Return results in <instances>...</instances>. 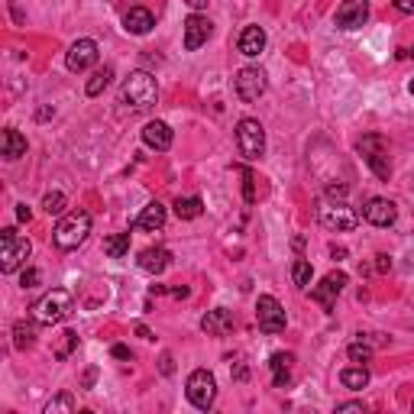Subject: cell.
Returning <instances> with one entry per match:
<instances>
[{
	"instance_id": "36",
	"label": "cell",
	"mask_w": 414,
	"mask_h": 414,
	"mask_svg": "<svg viewBox=\"0 0 414 414\" xmlns=\"http://www.w3.org/2000/svg\"><path fill=\"white\" fill-rule=\"evenodd\" d=\"M39 279H43V275H39V269H26L23 279H20V285H23V288H36V285H39Z\"/></svg>"
},
{
	"instance_id": "18",
	"label": "cell",
	"mask_w": 414,
	"mask_h": 414,
	"mask_svg": "<svg viewBox=\"0 0 414 414\" xmlns=\"http://www.w3.org/2000/svg\"><path fill=\"white\" fill-rule=\"evenodd\" d=\"M153 26H156V17H153V10L149 7H130L127 17H123V29L133 33V36L153 33Z\"/></svg>"
},
{
	"instance_id": "3",
	"label": "cell",
	"mask_w": 414,
	"mask_h": 414,
	"mask_svg": "<svg viewBox=\"0 0 414 414\" xmlns=\"http://www.w3.org/2000/svg\"><path fill=\"white\" fill-rule=\"evenodd\" d=\"M88 233H91V214L75 211L52 230V243L59 246V249H78L88 240Z\"/></svg>"
},
{
	"instance_id": "39",
	"label": "cell",
	"mask_w": 414,
	"mask_h": 414,
	"mask_svg": "<svg viewBox=\"0 0 414 414\" xmlns=\"http://www.w3.org/2000/svg\"><path fill=\"white\" fill-rule=\"evenodd\" d=\"M159 369H162V375H172V372H175V363H172V353H162Z\"/></svg>"
},
{
	"instance_id": "19",
	"label": "cell",
	"mask_w": 414,
	"mask_h": 414,
	"mask_svg": "<svg viewBox=\"0 0 414 414\" xmlns=\"http://www.w3.org/2000/svg\"><path fill=\"white\" fill-rule=\"evenodd\" d=\"M169 262H172V253L165 246H149V249L139 253V269L149 272V275H162L169 269Z\"/></svg>"
},
{
	"instance_id": "7",
	"label": "cell",
	"mask_w": 414,
	"mask_h": 414,
	"mask_svg": "<svg viewBox=\"0 0 414 414\" xmlns=\"http://www.w3.org/2000/svg\"><path fill=\"white\" fill-rule=\"evenodd\" d=\"M185 395L198 411H211L214 401H217V379H214V372H207V369L191 372L188 385H185Z\"/></svg>"
},
{
	"instance_id": "33",
	"label": "cell",
	"mask_w": 414,
	"mask_h": 414,
	"mask_svg": "<svg viewBox=\"0 0 414 414\" xmlns=\"http://www.w3.org/2000/svg\"><path fill=\"white\" fill-rule=\"evenodd\" d=\"M75 347H78V333H75V330H65V333H62L59 350H55V359H68Z\"/></svg>"
},
{
	"instance_id": "31",
	"label": "cell",
	"mask_w": 414,
	"mask_h": 414,
	"mask_svg": "<svg viewBox=\"0 0 414 414\" xmlns=\"http://www.w3.org/2000/svg\"><path fill=\"white\" fill-rule=\"evenodd\" d=\"M43 411H46V414H55V411H75V398L68 395V392H62V395H55L52 401H46Z\"/></svg>"
},
{
	"instance_id": "41",
	"label": "cell",
	"mask_w": 414,
	"mask_h": 414,
	"mask_svg": "<svg viewBox=\"0 0 414 414\" xmlns=\"http://www.w3.org/2000/svg\"><path fill=\"white\" fill-rule=\"evenodd\" d=\"M94 379H97V369H88V372H85V379H81V389H91Z\"/></svg>"
},
{
	"instance_id": "12",
	"label": "cell",
	"mask_w": 414,
	"mask_h": 414,
	"mask_svg": "<svg viewBox=\"0 0 414 414\" xmlns=\"http://www.w3.org/2000/svg\"><path fill=\"white\" fill-rule=\"evenodd\" d=\"M366 20H369V0H343L337 7L333 23H337L340 29H359Z\"/></svg>"
},
{
	"instance_id": "47",
	"label": "cell",
	"mask_w": 414,
	"mask_h": 414,
	"mask_svg": "<svg viewBox=\"0 0 414 414\" xmlns=\"http://www.w3.org/2000/svg\"><path fill=\"white\" fill-rule=\"evenodd\" d=\"M172 295H175V298H188V295H191V291H188V288L181 285V288H172Z\"/></svg>"
},
{
	"instance_id": "13",
	"label": "cell",
	"mask_w": 414,
	"mask_h": 414,
	"mask_svg": "<svg viewBox=\"0 0 414 414\" xmlns=\"http://www.w3.org/2000/svg\"><path fill=\"white\" fill-rule=\"evenodd\" d=\"M97 62V43L94 39H78V43H71V49H68L65 55V65L68 71H88V68Z\"/></svg>"
},
{
	"instance_id": "1",
	"label": "cell",
	"mask_w": 414,
	"mask_h": 414,
	"mask_svg": "<svg viewBox=\"0 0 414 414\" xmlns=\"http://www.w3.org/2000/svg\"><path fill=\"white\" fill-rule=\"evenodd\" d=\"M29 311H33V317L39 324L52 327V324H62L68 314L75 311V298H71V291H65V288H52V291H46Z\"/></svg>"
},
{
	"instance_id": "48",
	"label": "cell",
	"mask_w": 414,
	"mask_h": 414,
	"mask_svg": "<svg viewBox=\"0 0 414 414\" xmlns=\"http://www.w3.org/2000/svg\"><path fill=\"white\" fill-rule=\"evenodd\" d=\"M408 91H411V94H414V78H411V85H408Z\"/></svg>"
},
{
	"instance_id": "40",
	"label": "cell",
	"mask_w": 414,
	"mask_h": 414,
	"mask_svg": "<svg viewBox=\"0 0 414 414\" xmlns=\"http://www.w3.org/2000/svg\"><path fill=\"white\" fill-rule=\"evenodd\" d=\"M398 13H414V0H395Z\"/></svg>"
},
{
	"instance_id": "24",
	"label": "cell",
	"mask_w": 414,
	"mask_h": 414,
	"mask_svg": "<svg viewBox=\"0 0 414 414\" xmlns=\"http://www.w3.org/2000/svg\"><path fill=\"white\" fill-rule=\"evenodd\" d=\"M36 337H39V321H17L13 324V347L20 350V353H26V350L36 347Z\"/></svg>"
},
{
	"instance_id": "15",
	"label": "cell",
	"mask_w": 414,
	"mask_h": 414,
	"mask_svg": "<svg viewBox=\"0 0 414 414\" xmlns=\"http://www.w3.org/2000/svg\"><path fill=\"white\" fill-rule=\"evenodd\" d=\"M363 217L369 220L372 227H392V223L398 220V207H395V201H389V198H372V201L363 207Z\"/></svg>"
},
{
	"instance_id": "2",
	"label": "cell",
	"mask_w": 414,
	"mask_h": 414,
	"mask_svg": "<svg viewBox=\"0 0 414 414\" xmlns=\"http://www.w3.org/2000/svg\"><path fill=\"white\" fill-rule=\"evenodd\" d=\"M156 97H159V85H156V78L149 71H133L120 88V101L133 110H149L156 104Z\"/></svg>"
},
{
	"instance_id": "9",
	"label": "cell",
	"mask_w": 414,
	"mask_h": 414,
	"mask_svg": "<svg viewBox=\"0 0 414 414\" xmlns=\"http://www.w3.org/2000/svg\"><path fill=\"white\" fill-rule=\"evenodd\" d=\"M256 324L262 333H282L285 330V308L279 305V298L259 295L256 301Z\"/></svg>"
},
{
	"instance_id": "45",
	"label": "cell",
	"mask_w": 414,
	"mask_h": 414,
	"mask_svg": "<svg viewBox=\"0 0 414 414\" xmlns=\"http://www.w3.org/2000/svg\"><path fill=\"white\" fill-rule=\"evenodd\" d=\"M330 256H333V259H347V249H343V246H330Z\"/></svg>"
},
{
	"instance_id": "20",
	"label": "cell",
	"mask_w": 414,
	"mask_h": 414,
	"mask_svg": "<svg viewBox=\"0 0 414 414\" xmlns=\"http://www.w3.org/2000/svg\"><path fill=\"white\" fill-rule=\"evenodd\" d=\"M233 314L227 311V308H217V311H207L201 317V330L207 333V337H223L227 330H233Z\"/></svg>"
},
{
	"instance_id": "37",
	"label": "cell",
	"mask_w": 414,
	"mask_h": 414,
	"mask_svg": "<svg viewBox=\"0 0 414 414\" xmlns=\"http://www.w3.org/2000/svg\"><path fill=\"white\" fill-rule=\"evenodd\" d=\"M347 198V185H330L327 188V201H343Z\"/></svg>"
},
{
	"instance_id": "5",
	"label": "cell",
	"mask_w": 414,
	"mask_h": 414,
	"mask_svg": "<svg viewBox=\"0 0 414 414\" xmlns=\"http://www.w3.org/2000/svg\"><path fill=\"white\" fill-rule=\"evenodd\" d=\"M237 149L246 162H259L265 156V130L259 120L243 117L237 123Z\"/></svg>"
},
{
	"instance_id": "11",
	"label": "cell",
	"mask_w": 414,
	"mask_h": 414,
	"mask_svg": "<svg viewBox=\"0 0 414 414\" xmlns=\"http://www.w3.org/2000/svg\"><path fill=\"white\" fill-rule=\"evenodd\" d=\"M347 272H330V275H324L321 279V285H314L311 288V298L314 301H317V305L321 308H333V301H337V295L340 291H343V288H347Z\"/></svg>"
},
{
	"instance_id": "30",
	"label": "cell",
	"mask_w": 414,
	"mask_h": 414,
	"mask_svg": "<svg viewBox=\"0 0 414 414\" xmlns=\"http://www.w3.org/2000/svg\"><path fill=\"white\" fill-rule=\"evenodd\" d=\"M291 279H295L298 288L311 285V262H308V259H295V265H291Z\"/></svg>"
},
{
	"instance_id": "21",
	"label": "cell",
	"mask_w": 414,
	"mask_h": 414,
	"mask_svg": "<svg viewBox=\"0 0 414 414\" xmlns=\"http://www.w3.org/2000/svg\"><path fill=\"white\" fill-rule=\"evenodd\" d=\"M237 49H240V55H246V59H256V55L265 49V29H262V26H246L243 33H240Z\"/></svg>"
},
{
	"instance_id": "22",
	"label": "cell",
	"mask_w": 414,
	"mask_h": 414,
	"mask_svg": "<svg viewBox=\"0 0 414 414\" xmlns=\"http://www.w3.org/2000/svg\"><path fill=\"white\" fill-rule=\"evenodd\" d=\"M0 156L7 162H17L20 156H26V136L20 133V130L7 127L4 133H0Z\"/></svg>"
},
{
	"instance_id": "14",
	"label": "cell",
	"mask_w": 414,
	"mask_h": 414,
	"mask_svg": "<svg viewBox=\"0 0 414 414\" xmlns=\"http://www.w3.org/2000/svg\"><path fill=\"white\" fill-rule=\"evenodd\" d=\"M214 33V23L207 17H201V13H191V17L185 20V49L188 52H198L207 39H211Z\"/></svg>"
},
{
	"instance_id": "10",
	"label": "cell",
	"mask_w": 414,
	"mask_h": 414,
	"mask_svg": "<svg viewBox=\"0 0 414 414\" xmlns=\"http://www.w3.org/2000/svg\"><path fill=\"white\" fill-rule=\"evenodd\" d=\"M359 153H363V159L369 162V169L375 172V178H385L392 175V162H389V156H385V143H382V136H375V133H369V136H363L359 139Z\"/></svg>"
},
{
	"instance_id": "32",
	"label": "cell",
	"mask_w": 414,
	"mask_h": 414,
	"mask_svg": "<svg viewBox=\"0 0 414 414\" xmlns=\"http://www.w3.org/2000/svg\"><path fill=\"white\" fill-rule=\"evenodd\" d=\"M43 211L49 214V217L62 214V211H65V195H62V191H49V195L43 198Z\"/></svg>"
},
{
	"instance_id": "46",
	"label": "cell",
	"mask_w": 414,
	"mask_h": 414,
	"mask_svg": "<svg viewBox=\"0 0 414 414\" xmlns=\"http://www.w3.org/2000/svg\"><path fill=\"white\" fill-rule=\"evenodd\" d=\"M185 4H188V7H191V10H204V7H207V4H211V0H185Z\"/></svg>"
},
{
	"instance_id": "38",
	"label": "cell",
	"mask_w": 414,
	"mask_h": 414,
	"mask_svg": "<svg viewBox=\"0 0 414 414\" xmlns=\"http://www.w3.org/2000/svg\"><path fill=\"white\" fill-rule=\"evenodd\" d=\"M110 356H113V359H133L130 347H123V343H113V347H110Z\"/></svg>"
},
{
	"instance_id": "35",
	"label": "cell",
	"mask_w": 414,
	"mask_h": 414,
	"mask_svg": "<svg viewBox=\"0 0 414 414\" xmlns=\"http://www.w3.org/2000/svg\"><path fill=\"white\" fill-rule=\"evenodd\" d=\"M337 414H366V405L363 401H343V405H337Z\"/></svg>"
},
{
	"instance_id": "26",
	"label": "cell",
	"mask_w": 414,
	"mask_h": 414,
	"mask_svg": "<svg viewBox=\"0 0 414 414\" xmlns=\"http://www.w3.org/2000/svg\"><path fill=\"white\" fill-rule=\"evenodd\" d=\"M201 214H204L201 198H178L175 201V217L178 220H198Z\"/></svg>"
},
{
	"instance_id": "29",
	"label": "cell",
	"mask_w": 414,
	"mask_h": 414,
	"mask_svg": "<svg viewBox=\"0 0 414 414\" xmlns=\"http://www.w3.org/2000/svg\"><path fill=\"white\" fill-rule=\"evenodd\" d=\"M347 356H350V363L366 366L372 359V347L366 343V340H356V343H350V347H347Z\"/></svg>"
},
{
	"instance_id": "23",
	"label": "cell",
	"mask_w": 414,
	"mask_h": 414,
	"mask_svg": "<svg viewBox=\"0 0 414 414\" xmlns=\"http://www.w3.org/2000/svg\"><path fill=\"white\" fill-rule=\"evenodd\" d=\"M291 366H295V353H272L269 369H272L275 389H285L288 382H291Z\"/></svg>"
},
{
	"instance_id": "27",
	"label": "cell",
	"mask_w": 414,
	"mask_h": 414,
	"mask_svg": "<svg viewBox=\"0 0 414 414\" xmlns=\"http://www.w3.org/2000/svg\"><path fill=\"white\" fill-rule=\"evenodd\" d=\"M104 253L110 259H123L130 253V233H113V237L104 240Z\"/></svg>"
},
{
	"instance_id": "17",
	"label": "cell",
	"mask_w": 414,
	"mask_h": 414,
	"mask_svg": "<svg viewBox=\"0 0 414 414\" xmlns=\"http://www.w3.org/2000/svg\"><path fill=\"white\" fill-rule=\"evenodd\" d=\"M143 143L149 146V149H156V153H165L172 146V127L162 123V120H149L143 127Z\"/></svg>"
},
{
	"instance_id": "34",
	"label": "cell",
	"mask_w": 414,
	"mask_h": 414,
	"mask_svg": "<svg viewBox=\"0 0 414 414\" xmlns=\"http://www.w3.org/2000/svg\"><path fill=\"white\" fill-rule=\"evenodd\" d=\"M243 198H246L249 204L256 201V175H253L249 169H243Z\"/></svg>"
},
{
	"instance_id": "8",
	"label": "cell",
	"mask_w": 414,
	"mask_h": 414,
	"mask_svg": "<svg viewBox=\"0 0 414 414\" xmlns=\"http://www.w3.org/2000/svg\"><path fill=\"white\" fill-rule=\"evenodd\" d=\"M233 91H237V97L243 104L259 101L262 94H265V71H262V68H253V65L240 68L237 78H233Z\"/></svg>"
},
{
	"instance_id": "42",
	"label": "cell",
	"mask_w": 414,
	"mask_h": 414,
	"mask_svg": "<svg viewBox=\"0 0 414 414\" xmlns=\"http://www.w3.org/2000/svg\"><path fill=\"white\" fill-rule=\"evenodd\" d=\"M17 217H20V220H26V223H29V220H33V211H29V207H26V204H20V207H17Z\"/></svg>"
},
{
	"instance_id": "43",
	"label": "cell",
	"mask_w": 414,
	"mask_h": 414,
	"mask_svg": "<svg viewBox=\"0 0 414 414\" xmlns=\"http://www.w3.org/2000/svg\"><path fill=\"white\" fill-rule=\"evenodd\" d=\"M375 259H379V262H375V265H379V272H389V269H392V259H389V256H375Z\"/></svg>"
},
{
	"instance_id": "6",
	"label": "cell",
	"mask_w": 414,
	"mask_h": 414,
	"mask_svg": "<svg viewBox=\"0 0 414 414\" xmlns=\"http://www.w3.org/2000/svg\"><path fill=\"white\" fill-rule=\"evenodd\" d=\"M317 220H321V227L330 230V233H347V230L359 227V214L343 201H324L317 207Z\"/></svg>"
},
{
	"instance_id": "44",
	"label": "cell",
	"mask_w": 414,
	"mask_h": 414,
	"mask_svg": "<svg viewBox=\"0 0 414 414\" xmlns=\"http://www.w3.org/2000/svg\"><path fill=\"white\" fill-rule=\"evenodd\" d=\"M136 333H139V337H143V340H153V333H149V327H146V324H136Z\"/></svg>"
},
{
	"instance_id": "25",
	"label": "cell",
	"mask_w": 414,
	"mask_h": 414,
	"mask_svg": "<svg viewBox=\"0 0 414 414\" xmlns=\"http://www.w3.org/2000/svg\"><path fill=\"white\" fill-rule=\"evenodd\" d=\"M340 382H343V389H366V385H369V369H366V366H350V369H343L340 372Z\"/></svg>"
},
{
	"instance_id": "28",
	"label": "cell",
	"mask_w": 414,
	"mask_h": 414,
	"mask_svg": "<svg viewBox=\"0 0 414 414\" xmlns=\"http://www.w3.org/2000/svg\"><path fill=\"white\" fill-rule=\"evenodd\" d=\"M110 78H113V68H110V65L97 68V71L91 75V81H88V88H85V91H88V97H97V94H104V91H107Z\"/></svg>"
},
{
	"instance_id": "4",
	"label": "cell",
	"mask_w": 414,
	"mask_h": 414,
	"mask_svg": "<svg viewBox=\"0 0 414 414\" xmlns=\"http://www.w3.org/2000/svg\"><path fill=\"white\" fill-rule=\"evenodd\" d=\"M0 243H4V249H0V272H4V275L17 272L20 265L29 259V253H33V243L26 237H17L13 227L0 230Z\"/></svg>"
},
{
	"instance_id": "16",
	"label": "cell",
	"mask_w": 414,
	"mask_h": 414,
	"mask_svg": "<svg viewBox=\"0 0 414 414\" xmlns=\"http://www.w3.org/2000/svg\"><path fill=\"white\" fill-rule=\"evenodd\" d=\"M165 220H169V211H165L159 201H149L143 211H139V217L133 220V227L136 230H146V233H156V230L165 227Z\"/></svg>"
}]
</instances>
